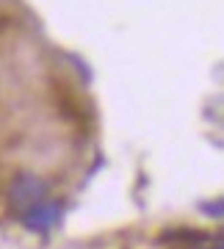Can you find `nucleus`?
<instances>
[{"label": "nucleus", "instance_id": "1", "mask_svg": "<svg viewBox=\"0 0 224 249\" xmlns=\"http://www.w3.org/2000/svg\"><path fill=\"white\" fill-rule=\"evenodd\" d=\"M45 194H47V186L39 178H34V175H22V178H17L14 183H11V188H9L11 205H14L17 211H25V213L34 208V205L45 202Z\"/></svg>", "mask_w": 224, "mask_h": 249}, {"label": "nucleus", "instance_id": "2", "mask_svg": "<svg viewBox=\"0 0 224 249\" xmlns=\"http://www.w3.org/2000/svg\"><path fill=\"white\" fill-rule=\"evenodd\" d=\"M58 219H61V208H58L55 202H39L25 213V224L31 227V230H39V232L50 230Z\"/></svg>", "mask_w": 224, "mask_h": 249}, {"label": "nucleus", "instance_id": "3", "mask_svg": "<svg viewBox=\"0 0 224 249\" xmlns=\"http://www.w3.org/2000/svg\"><path fill=\"white\" fill-rule=\"evenodd\" d=\"M207 249H224V227H222V232L210 241V247H207Z\"/></svg>", "mask_w": 224, "mask_h": 249}]
</instances>
